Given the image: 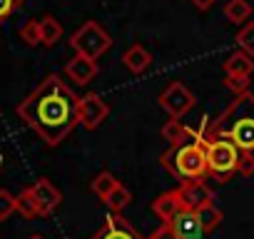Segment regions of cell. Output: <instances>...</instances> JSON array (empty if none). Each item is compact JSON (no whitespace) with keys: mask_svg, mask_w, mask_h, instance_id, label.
I'll use <instances>...</instances> for the list:
<instances>
[{"mask_svg":"<svg viewBox=\"0 0 254 239\" xmlns=\"http://www.w3.org/2000/svg\"><path fill=\"white\" fill-rule=\"evenodd\" d=\"M222 67H224V77H252V72H254V58L237 48L224 60Z\"/></svg>","mask_w":254,"mask_h":239,"instance_id":"obj_14","label":"cell"},{"mask_svg":"<svg viewBox=\"0 0 254 239\" xmlns=\"http://www.w3.org/2000/svg\"><path fill=\"white\" fill-rule=\"evenodd\" d=\"M60 38H63V25L58 23V18L43 15V18H40V45L53 48Z\"/></svg>","mask_w":254,"mask_h":239,"instance_id":"obj_17","label":"cell"},{"mask_svg":"<svg viewBox=\"0 0 254 239\" xmlns=\"http://www.w3.org/2000/svg\"><path fill=\"white\" fill-rule=\"evenodd\" d=\"M157 102H160V107L170 115V117H177V120H182L192 107H194V95H192V90L182 82V80H172L160 95H157Z\"/></svg>","mask_w":254,"mask_h":239,"instance_id":"obj_7","label":"cell"},{"mask_svg":"<svg viewBox=\"0 0 254 239\" xmlns=\"http://www.w3.org/2000/svg\"><path fill=\"white\" fill-rule=\"evenodd\" d=\"M122 65L127 67V72H132V75H145L152 67V53L145 45L135 43V45H130L122 53Z\"/></svg>","mask_w":254,"mask_h":239,"instance_id":"obj_13","label":"cell"},{"mask_svg":"<svg viewBox=\"0 0 254 239\" xmlns=\"http://www.w3.org/2000/svg\"><path fill=\"white\" fill-rule=\"evenodd\" d=\"M18 212L25 217V219H33V217H40V209H38V202L30 192V187H25L20 194H18Z\"/></svg>","mask_w":254,"mask_h":239,"instance_id":"obj_21","label":"cell"},{"mask_svg":"<svg viewBox=\"0 0 254 239\" xmlns=\"http://www.w3.org/2000/svg\"><path fill=\"white\" fill-rule=\"evenodd\" d=\"M77 105L80 97L53 72L18 105V117L48 147H58L72 127L80 125Z\"/></svg>","mask_w":254,"mask_h":239,"instance_id":"obj_1","label":"cell"},{"mask_svg":"<svg viewBox=\"0 0 254 239\" xmlns=\"http://www.w3.org/2000/svg\"><path fill=\"white\" fill-rule=\"evenodd\" d=\"M70 48L80 55L95 58L100 60L110 48H112V38L110 33L97 23V20H85L72 35H70Z\"/></svg>","mask_w":254,"mask_h":239,"instance_id":"obj_6","label":"cell"},{"mask_svg":"<svg viewBox=\"0 0 254 239\" xmlns=\"http://www.w3.org/2000/svg\"><path fill=\"white\" fill-rule=\"evenodd\" d=\"M90 239H145L120 212H110L105 217V224L90 237Z\"/></svg>","mask_w":254,"mask_h":239,"instance_id":"obj_9","label":"cell"},{"mask_svg":"<svg viewBox=\"0 0 254 239\" xmlns=\"http://www.w3.org/2000/svg\"><path fill=\"white\" fill-rule=\"evenodd\" d=\"M30 192H33V197H35V202H38L40 217H50V214L60 207V202H63L60 189H58L48 177H40L38 182H33V184H30Z\"/></svg>","mask_w":254,"mask_h":239,"instance_id":"obj_11","label":"cell"},{"mask_svg":"<svg viewBox=\"0 0 254 239\" xmlns=\"http://www.w3.org/2000/svg\"><path fill=\"white\" fill-rule=\"evenodd\" d=\"M97 70H100L97 60L87 58V55H80V53H75V58L65 62V75L77 85H90L97 77Z\"/></svg>","mask_w":254,"mask_h":239,"instance_id":"obj_12","label":"cell"},{"mask_svg":"<svg viewBox=\"0 0 254 239\" xmlns=\"http://www.w3.org/2000/svg\"><path fill=\"white\" fill-rule=\"evenodd\" d=\"M150 209L160 217V222H170V219H172V217L182 209V202H180V197H177V189L160 194V197L150 204Z\"/></svg>","mask_w":254,"mask_h":239,"instance_id":"obj_15","label":"cell"},{"mask_svg":"<svg viewBox=\"0 0 254 239\" xmlns=\"http://www.w3.org/2000/svg\"><path fill=\"white\" fill-rule=\"evenodd\" d=\"M224 87L234 95H244L249 92V77H224Z\"/></svg>","mask_w":254,"mask_h":239,"instance_id":"obj_25","label":"cell"},{"mask_svg":"<svg viewBox=\"0 0 254 239\" xmlns=\"http://www.w3.org/2000/svg\"><path fill=\"white\" fill-rule=\"evenodd\" d=\"M190 132H192V127H187L182 120H177V117H170L167 122H165V127H162V137H165V142H177V140L187 137Z\"/></svg>","mask_w":254,"mask_h":239,"instance_id":"obj_20","label":"cell"},{"mask_svg":"<svg viewBox=\"0 0 254 239\" xmlns=\"http://www.w3.org/2000/svg\"><path fill=\"white\" fill-rule=\"evenodd\" d=\"M110 115V105L97 95V92H87L80 97V105H77V122L85 127V130H97Z\"/></svg>","mask_w":254,"mask_h":239,"instance_id":"obj_8","label":"cell"},{"mask_svg":"<svg viewBox=\"0 0 254 239\" xmlns=\"http://www.w3.org/2000/svg\"><path fill=\"white\" fill-rule=\"evenodd\" d=\"M234 43H237V48H239V50H244L247 55H252V58H254V23H244V25L237 30Z\"/></svg>","mask_w":254,"mask_h":239,"instance_id":"obj_22","label":"cell"},{"mask_svg":"<svg viewBox=\"0 0 254 239\" xmlns=\"http://www.w3.org/2000/svg\"><path fill=\"white\" fill-rule=\"evenodd\" d=\"M102 202L110 207V212H122L127 204L132 202V192H130V189H127V187L120 182V184H117V187H115V189H112V192H110V194H107Z\"/></svg>","mask_w":254,"mask_h":239,"instance_id":"obj_19","label":"cell"},{"mask_svg":"<svg viewBox=\"0 0 254 239\" xmlns=\"http://www.w3.org/2000/svg\"><path fill=\"white\" fill-rule=\"evenodd\" d=\"M204 130L209 135L232 140L244 157L242 175H254V95L252 92L234 95L229 107L217 120H212V122L207 120Z\"/></svg>","mask_w":254,"mask_h":239,"instance_id":"obj_2","label":"cell"},{"mask_svg":"<svg viewBox=\"0 0 254 239\" xmlns=\"http://www.w3.org/2000/svg\"><path fill=\"white\" fill-rule=\"evenodd\" d=\"M177 197H180L182 207H190V209H202V207L214 204V192L204 184V179L182 182L177 187Z\"/></svg>","mask_w":254,"mask_h":239,"instance_id":"obj_10","label":"cell"},{"mask_svg":"<svg viewBox=\"0 0 254 239\" xmlns=\"http://www.w3.org/2000/svg\"><path fill=\"white\" fill-rule=\"evenodd\" d=\"M147 239H182V237H180V234H177V232L167 224V222H162V224H160V227H157V229L147 237Z\"/></svg>","mask_w":254,"mask_h":239,"instance_id":"obj_27","label":"cell"},{"mask_svg":"<svg viewBox=\"0 0 254 239\" xmlns=\"http://www.w3.org/2000/svg\"><path fill=\"white\" fill-rule=\"evenodd\" d=\"M162 167L177 179V182H192V179H207V147H204V125L192 127V132L177 142H170V147L160 157Z\"/></svg>","mask_w":254,"mask_h":239,"instance_id":"obj_3","label":"cell"},{"mask_svg":"<svg viewBox=\"0 0 254 239\" xmlns=\"http://www.w3.org/2000/svg\"><path fill=\"white\" fill-rule=\"evenodd\" d=\"M23 8V0H0V23L8 20L13 13H18Z\"/></svg>","mask_w":254,"mask_h":239,"instance_id":"obj_26","label":"cell"},{"mask_svg":"<svg viewBox=\"0 0 254 239\" xmlns=\"http://www.w3.org/2000/svg\"><path fill=\"white\" fill-rule=\"evenodd\" d=\"M117 184H120V179H117V177H115L110 170H102V172H100V175L90 182V192H92V194H97L100 199H105V197H107V194H110V192H112Z\"/></svg>","mask_w":254,"mask_h":239,"instance_id":"obj_18","label":"cell"},{"mask_svg":"<svg viewBox=\"0 0 254 239\" xmlns=\"http://www.w3.org/2000/svg\"><path fill=\"white\" fill-rule=\"evenodd\" d=\"M13 212H18V197L8 189H0V222L8 219Z\"/></svg>","mask_w":254,"mask_h":239,"instance_id":"obj_24","label":"cell"},{"mask_svg":"<svg viewBox=\"0 0 254 239\" xmlns=\"http://www.w3.org/2000/svg\"><path fill=\"white\" fill-rule=\"evenodd\" d=\"M190 3L197 8V10H209V8H214V3H217V0H190Z\"/></svg>","mask_w":254,"mask_h":239,"instance_id":"obj_28","label":"cell"},{"mask_svg":"<svg viewBox=\"0 0 254 239\" xmlns=\"http://www.w3.org/2000/svg\"><path fill=\"white\" fill-rule=\"evenodd\" d=\"M28 239H45V237H40V234H33V237H28Z\"/></svg>","mask_w":254,"mask_h":239,"instance_id":"obj_29","label":"cell"},{"mask_svg":"<svg viewBox=\"0 0 254 239\" xmlns=\"http://www.w3.org/2000/svg\"><path fill=\"white\" fill-rule=\"evenodd\" d=\"M204 147H207V172L217 184H224L237 172H242L244 157H242V150L232 140L219 137V135H209L204 130Z\"/></svg>","mask_w":254,"mask_h":239,"instance_id":"obj_4","label":"cell"},{"mask_svg":"<svg viewBox=\"0 0 254 239\" xmlns=\"http://www.w3.org/2000/svg\"><path fill=\"white\" fill-rule=\"evenodd\" d=\"M18 35H20V40H23L25 45H30V48L40 45V20H25V23L20 25Z\"/></svg>","mask_w":254,"mask_h":239,"instance_id":"obj_23","label":"cell"},{"mask_svg":"<svg viewBox=\"0 0 254 239\" xmlns=\"http://www.w3.org/2000/svg\"><path fill=\"white\" fill-rule=\"evenodd\" d=\"M224 214L219 212L217 204H209V207H202V209H190V207H182L167 224L182 237V239H202L207 237L209 232H214L219 224H222Z\"/></svg>","mask_w":254,"mask_h":239,"instance_id":"obj_5","label":"cell"},{"mask_svg":"<svg viewBox=\"0 0 254 239\" xmlns=\"http://www.w3.org/2000/svg\"><path fill=\"white\" fill-rule=\"evenodd\" d=\"M252 15V5L247 0H227L224 3V20L234 25H244Z\"/></svg>","mask_w":254,"mask_h":239,"instance_id":"obj_16","label":"cell"}]
</instances>
